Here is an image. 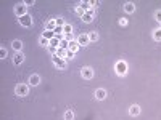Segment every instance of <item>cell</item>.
I'll return each instance as SVG.
<instances>
[{"mask_svg":"<svg viewBox=\"0 0 161 120\" xmlns=\"http://www.w3.org/2000/svg\"><path fill=\"white\" fill-rule=\"evenodd\" d=\"M69 50H71L73 53H76V51L79 50V43H77V40H73V42H69Z\"/></svg>","mask_w":161,"mask_h":120,"instance_id":"16","label":"cell"},{"mask_svg":"<svg viewBox=\"0 0 161 120\" xmlns=\"http://www.w3.org/2000/svg\"><path fill=\"white\" fill-rule=\"evenodd\" d=\"M11 47H13V50L16 51V53H19V51H21V48H23V42H21V40H13Z\"/></svg>","mask_w":161,"mask_h":120,"instance_id":"13","label":"cell"},{"mask_svg":"<svg viewBox=\"0 0 161 120\" xmlns=\"http://www.w3.org/2000/svg\"><path fill=\"white\" fill-rule=\"evenodd\" d=\"M155 19H156L158 23H161V10H158V11L155 13Z\"/></svg>","mask_w":161,"mask_h":120,"instance_id":"27","label":"cell"},{"mask_svg":"<svg viewBox=\"0 0 161 120\" xmlns=\"http://www.w3.org/2000/svg\"><path fill=\"white\" fill-rule=\"evenodd\" d=\"M18 21H19V24H21L23 27H31V26H32V18H31L29 15H26V16H21V18H18Z\"/></svg>","mask_w":161,"mask_h":120,"instance_id":"5","label":"cell"},{"mask_svg":"<svg viewBox=\"0 0 161 120\" xmlns=\"http://www.w3.org/2000/svg\"><path fill=\"white\" fill-rule=\"evenodd\" d=\"M153 39H155L156 42H161V29H156L153 32Z\"/></svg>","mask_w":161,"mask_h":120,"instance_id":"18","label":"cell"},{"mask_svg":"<svg viewBox=\"0 0 161 120\" xmlns=\"http://www.w3.org/2000/svg\"><path fill=\"white\" fill-rule=\"evenodd\" d=\"M81 77L85 79V80H90L93 77V69L92 67H84V69L81 71Z\"/></svg>","mask_w":161,"mask_h":120,"instance_id":"6","label":"cell"},{"mask_svg":"<svg viewBox=\"0 0 161 120\" xmlns=\"http://www.w3.org/2000/svg\"><path fill=\"white\" fill-rule=\"evenodd\" d=\"M129 114H131L132 117H137V115L140 114V106L139 104H132V106L129 107Z\"/></svg>","mask_w":161,"mask_h":120,"instance_id":"11","label":"cell"},{"mask_svg":"<svg viewBox=\"0 0 161 120\" xmlns=\"http://www.w3.org/2000/svg\"><path fill=\"white\" fill-rule=\"evenodd\" d=\"M127 71H129V66H127V63H126V61H118L115 64V72L118 75H121V77L127 74Z\"/></svg>","mask_w":161,"mask_h":120,"instance_id":"1","label":"cell"},{"mask_svg":"<svg viewBox=\"0 0 161 120\" xmlns=\"http://www.w3.org/2000/svg\"><path fill=\"white\" fill-rule=\"evenodd\" d=\"M52 61H53V64L58 67V69H65L66 67V59L65 58H60V56H52Z\"/></svg>","mask_w":161,"mask_h":120,"instance_id":"4","label":"cell"},{"mask_svg":"<svg viewBox=\"0 0 161 120\" xmlns=\"http://www.w3.org/2000/svg\"><path fill=\"white\" fill-rule=\"evenodd\" d=\"M81 19H82L84 23H92V21H93V16H92V15H89V13H85Z\"/></svg>","mask_w":161,"mask_h":120,"instance_id":"17","label":"cell"},{"mask_svg":"<svg viewBox=\"0 0 161 120\" xmlns=\"http://www.w3.org/2000/svg\"><path fill=\"white\" fill-rule=\"evenodd\" d=\"M15 13H16L18 18H21V16H26L27 15V7L24 3H18L16 7H15Z\"/></svg>","mask_w":161,"mask_h":120,"instance_id":"3","label":"cell"},{"mask_svg":"<svg viewBox=\"0 0 161 120\" xmlns=\"http://www.w3.org/2000/svg\"><path fill=\"white\" fill-rule=\"evenodd\" d=\"M107 90L105 88H99V90H95V98L99 99V101H103L105 98H107Z\"/></svg>","mask_w":161,"mask_h":120,"instance_id":"8","label":"cell"},{"mask_svg":"<svg viewBox=\"0 0 161 120\" xmlns=\"http://www.w3.org/2000/svg\"><path fill=\"white\" fill-rule=\"evenodd\" d=\"M124 11H126L127 15H132V13L135 11V5H134L132 2H127V3H124Z\"/></svg>","mask_w":161,"mask_h":120,"instance_id":"12","label":"cell"},{"mask_svg":"<svg viewBox=\"0 0 161 120\" xmlns=\"http://www.w3.org/2000/svg\"><path fill=\"white\" fill-rule=\"evenodd\" d=\"M55 21H57V26L58 27H63V26H65V19H63V18H57V19H55Z\"/></svg>","mask_w":161,"mask_h":120,"instance_id":"23","label":"cell"},{"mask_svg":"<svg viewBox=\"0 0 161 120\" xmlns=\"http://www.w3.org/2000/svg\"><path fill=\"white\" fill-rule=\"evenodd\" d=\"M119 26H127V19H126V18H121V19H119Z\"/></svg>","mask_w":161,"mask_h":120,"instance_id":"29","label":"cell"},{"mask_svg":"<svg viewBox=\"0 0 161 120\" xmlns=\"http://www.w3.org/2000/svg\"><path fill=\"white\" fill-rule=\"evenodd\" d=\"M76 40H77V43H79V47H85V45H89V43H90L89 34H81Z\"/></svg>","mask_w":161,"mask_h":120,"instance_id":"7","label":"cell"},{"mask_svg":"<svg viewBox=\"0 0 161 120\" xmlns=\"http://www.w3.org/2000/svg\"><path fill=\"white\" fill-rule=\"evenodd\" d=\"M89 39H90V42H97V40H99V34H97V32H90Z\"/></svg>","mask_w":161,"mask_h":120,"instance_id":"21","label":"cell"},{"mask_svg":"<svg viewBox=\"0 0 161 120\" xmlns=\"http://www.w3.org/2000/svg\"><path fill=\"white\" fill-rule=\"evenodd\" d=\"M74 55H76V53H73L71 50H68V51H66V58H65V59H66V61H68V59H73Z\"/></svg>","mask_w":161,"mask_h":120,"instance_id":"26","label":"cell"},{"mask_svg":"<svg viewBox=\"0 0 161 120\" xmlns=\"http://www.w3.org/2000/svg\"><path fill=\"white\" fill-rule=\"evenodd\" d=\"M15 93H16L18 96H26L27 93H29V87H27L26 83H19V85L15 87Z\"/></svg>","mask_w":161,"mask_h":120,"instance_id":"2","label":"cell"},{"mask_svg":"<svg viewBox=\"0 0 161 120\" xmlns=\"http://www.w3.org/2000/svg\"><path fill=\"white\" fill-rule=\"evenodd\" d=\"M42 37H45L47 40H49V42H50V40H52V39H55V37H57V35H55V32L53 31H44V34H42Z\"/></svg>","mask_w":161,"mask_h":120,"instance_id":"15","label":"cell"},{"mask_svg":"<svg viewBox=\"0 0 161 120\" xmlns=\"http://www.w3.org/2000/svg\"><path fill=\"white\" fill-rule=\"evenodd\" d=\"M89 3H90V7H92V8H93V7H97V5H99V2H97V0H90V2H89Z\"/></svg>","mask_w":161,"mask_h":120,"instance_id":"30","label":"cell"},{"mask_svg":"<svg viewBox=\"0 0 161 120\" xmlns=\"http://www.w3.org/2000/svg\"><path fill=\"white\" fill-rule=\"evenodd\" d=\"M39 45H42V47H47V45H50V42L47 40L45 37H40V40H39Z\"/></svg>","mask_w":161,"mask_h":120,"instance_id":"22","label":"cell"},{"mask_svg":"<svg viewBox=\"0 0 161 120\" xmlns=\"http://www.w3.org/2000/svg\"><path fill=\"white\" fill-rule=\"evenodd\" d=\"M55 29H57V21H55V19H50V21L45 24V31H55Z\"/></svg>","mask_w":161,"mask_h":120,"instance_id":"14","label":"cell"},{"mask_svg":"<svg viewBox=\"0 0 161 120\" xmlns=\"http://www.w3.org/2000/svg\"><path fill=\"white\" fill-rule=\"evenodd\" d=\"M65 120H74V112L73 111H66L65 112Z\"/></svg>","mask_w":161,"mask_h":120,"instance_id":"19","label":"cell"},{"mask_svg":"<svg viewBox=\"0 0 161 120\" xmlns=\"http://www.w3.org/2000/svg\"><path fill=\"white\" fill-rule=\"evenodd\" d=\"M76 15H77V16H81V18H82V16H84V15H85V11H84V10H82V8H81V7H76Z\"/></svg>","mask_w":161,"mask_h":120,"instance_id":"25","label":"cell"},{"mask_svg":"<svg viewBox=\"0 0 161 120\" xmlns=\"http://www.w3.org/2000/svg\"><path fill=\"white\" fill-rule=\"evenodd\" d=\"M23 3H24L26 7H31V5H34V3H36V2H34V0H24V2H23Z\"/></svg>","mask_w":161,"mask_h":120,"instance_id":"28","label":"cell"},{"mask_svg":"<svg viewBox=\"0 0 161 120\" xmlns=\"http://www.w3.org/2000/svg\"><path fill=\"white\" fill-rule=\"evenodd\" d=\"M23 61H24V55H23L21 51L13 56V64H15V66H19V64H23Z\"/></svg>","mask_w":161,"mask_h":120,"instance_id":"10","label":"cell"},{"mask_svg":"<svg viewBox=\"0 0 161 120\" xmlns=\"http://www.w3.org/2000/svg\"><path fill=\"white\" fill-rule=\"evenodd\" d=\"M39 83H40V75L32 74V75L29 77V85H31V87H37Z\"/></svg>","mask_w":161,"mask_h":120,"instance_id":"9","label":"cell"},{"mask_svg":"<svg viewBox=\"0 0 161 120\" xmlns=\"http://www.w3.org/2000/svg\"><path fill=\"white\" fill-rule=\"evenodd\" d=\"M63 32H65V34H73L71 24H65V26H63Z\"/></svg>","mask_w":161,"mask_h":120,"instance_id":"20","label":"cell"},{"mask_svg":"<svg viewBox=\"0 0 161 120\" xmlns=\"http://www.w3.org/2000/svg\"><path fill=\"white\" fill-rule=\"evenodd\" d=\"M7 56H8V55H7V50L2 47V48H0V59H5Z\"/></svg>","mask_w":161,"mask_h":120,"instance_id":"24","label":"cell"}]
</instances>
